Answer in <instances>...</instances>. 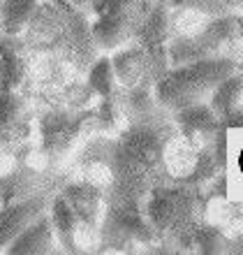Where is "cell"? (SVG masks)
I'll return each mask as SVG.
<instances>
[{"label":"cell","mask_w":243,"mask_h":255,"mask_svg":"<svg viewBox=\"0 0 243 255\" xmlns=\"http://www.w3.org/2000/svg\"><path fill=\"white\" fill-rule=\"evenodd\" d=\"M49 211H51L49 221H51V228H54L58 246L65 253H77L79 251V218H77V214L68 204V200L58 193L51 200Z\"/></svg>","instance_id":"8fae6325"},{"label":"cell","mask_w":243,"mask_h":255,"mask_svg":"<svg viewBox=\"0 0 243 255\" xmlns=\"http://www.w3.org/2000/svg\"><path fill=\"white\" fill-rule=\"evenodd\" d=\"M47 209V195L44 193H30L16 202H9L0 207V251L7 249V244L33 223L37 216L44 214Z\"/></svg>","instance_id":"9c48e42d"},{"label":"cell","mask_w":243,"mask_h":255,"mask_svg":"<svg viewBox=\"0 0 243 255\" xmlns=\"http://www.w3.org/2000/svg\"><path fill=\"white\" fill-rule=\"evenodd\" d=\"M26 77V63L19 51L0 42V91H16Z\"/></svg>","instance_id":"9a60e30c"},{"label":"cell","mask_w":243,"mask_h":255,"mask_svg":"<svg viewBox=\"0 0 243 255\" xmlns=\"http://www.w3.org/2000/svg\"><path fill=\"white\" fill-rule=\"evenodd\" d=\"M220 128L227 130V128H243V105H239L237 109H232L230 114H225L220 119Z\"/></svg>","instance_id":"ffe728a7"},{"label":"cell","mask_w":243,"mask_h":255,"mask_svg":"<svg viewBox=\"0 0 243 255\" xmlns=\"http://www.w3.org/2000/svg\"><path fill=\"white\" fill-rule=\"evenodd\" d=\"M111 67H114L116 86L125 88V91H135V88L146 86L151 77V65L146 58V51L137 40L123 44V47L111 51Z\"/></svg>","instance_id":"ba28073f"},{"label":"cell","mask_w":243,"mask_h":255,"mask_svg":"<svg viewBox=\"0 0 243 255\" xmlns=\"http://www.w3.org/2000/svg\"><path fill=\"white\" fill-rule=\"evenodd\" d=\"M225 5H234V7H239L241 5V0H223Z\"/></svg>","instance_id":"7402d4cb"},{"label":"cell","mask_w":243,"mask_h":255,"mask_svg":"<svg viewBox=\"0 0 243 255\" xmlns=\"http://www.w3.org/2000/svg\"><path fill=\"white\" fill-rule=\"evenodd\" d=\"M209 107L213 109V114L218 119H223L225 114H230L232 109H237L239 105H243V77L239 70H234L232 74H227L220 84H218L209 95Z\"/></svg>","instance_id":"7c38bea8"},{"label":"cell","mask_w":243,"mask_h":255,"mask_svg":"<svg viewBox=\"0 0 243 255\" xmlns=\"http://www.w3.org/2000/svg\"><path fill=\"white\" fill-rule=\"evenodd\" d=\"M192 246L199 249L202 253H225V251H230L232 244L227 242V237L218 228L195 225V230H192Z\"/></svg>","instance_id":"e0dca14e"},{"label":"cell","mask_w":243,"mask_h":255,"mask_svg":"<svg viewBox=\"0 0 243 255\" xmlns=\"http://www.w3.org/2000/svg\"><path fill=\"white\" fill-rule=\"evenodd\" d=\"M146 14H100L90 23V37L95 47L104 51L114 49L137 40V30L142 26Z\"/></svg>","instance_id":"8992f818"},{"label":"cell","mask_w":243,"mask_h":255,"mask_svg":"<svg viewBox=\"0 0 243 255\" xmlns=\"http://www.w3.org/2000/svg\"><path fill=\"white\" fill-rule=\"evenodd\" d=\"M171 9H183V12H195L204 16H216V14L227 12V5L223 0H167Z\"/></svg>","instance_id":"d6986e66"},{"label":"cell","mask_w":243,"mask_h":255,"mask_svg":"<svg viewBox=\"0 0 243 255\" xmlns=\"http://www.w3.org/2000/svg\"><path fill=\"white\" fill-rule=\"evenodd\" d=\"M171 130L153 109L137 114V121L121 134L109 153V169L114 176L111 204H137L153 186L160 183L164 167V146Z\"/></svg>","instance_id":"6da1fadb"},{"label":"cell","mask_w":243,"mask_h":255,"mask_svg":"<svg viewBox=\"0 0 243 255\" xmlns=\"http://www.w3.org/2000/svg\"><path fill=\"white\" fill-rule=\"evenodd\" d=\"M40 0H0V23L7 37H16L28 28Z\"/></svg>","instance_id":"5bb4252c"},{"label":"cell","mask_w":243,"mask_h":255,"mask_svg":"<svg viewBox=\"0 0 243 255\" xmlns=\"http://www.w3.org/2000/svg\"><path fill=\"white\" fill-rule=\"evenodd\" d=\"M237 70L241 72V77H243V58H241V63H237Z\"/></svg>","instance_id":"603a6c76"},{"label":"cell","mask_w":243,"mask_h":255,"mask_svg":"<svg viewBox=\"0 0 243 255\" xmlns=\"http://www.w3.org/2000/svg\"><path fill=\"white\" fill-rule=\"evenodd\" d=\"M58 242H56L54 228L47 214L37 216L33 223H28L12 242L7 244L5 253L9 255H47L54 253Z\"/></svg>","instance_id":"30bf717a"},{"label":"cell","mask_w":243,"mask_h":255,"mask_svg":"<svg viewBox=\"0 0 243 255\" xmlns=\"http://www.w3.org/2000/svg\"><path fill=\"white\" fill-rule=\"evenodd\" d=\"M88 88L102 100L116 95V77L109 56H100L93 61L90 70H88Z\"/></svg>","instance_id":"2e32d148"},{"label":"cell","mask_w":243,"mask_h":255,"mask_svg":"<svg viewBox=\"0 0 243 255\" xmlns=\"http://www.w3.org/2000/svg\"><path fill=\"white\" fill-rule=\"evenodd\" d=\"M61 195L68 200V204L79 218V235L81 232L97 235L100 232L102 211H104V193L100 190V186L88 181L68 183Z\"/></svg>","instance_id":"5b68a950"},{"label":"cell","mask_w":243,"mask_h":255,"mask_svg":"<svg viewBox=\"0 0 243 255\" xmlns=\"http://www.w3.org/2000/svg\"><path fill=\"white\" fill-rule=\"evenodd\" d=\"M234 70H237V61L225 54L167 67L156 79L153 98L162 109L174 114L188 105L206 102L211 91Z\"/></svg>","instance_id":"7a4b0ae2"},{"label":"cell","mask_w":243,"mask_h":255,"mask_svg":"<svg viewBox=\"0 0 243 255\" xmlns=\"http://www.w3.org/2000/svg\"><path fill=\"white\" fill-rule=\"evenodd\" d=\"M239 7H241V12H243V0H241V5H239Z\"/></svg>","instance_id":"cb8c5ba5"},{"label":"cell","mask_w":243,"mask_h":255,"mask_svg":"<svg viewBox=\"0 0 243 255\" xmlns=\"http://www.w3.org/2000/svg\"><path fill=\"white\" fill-rule=\"evenodd\" d=\"M23 130V100L16 91H0V144H12Z\"/></svg>","instance_id":"4fadbf2b"},{"label":"cell","mask_w":243,"mask_h":255,"mask_svg":"<svg viewBox=\"0 0 243 255\" xmlns=\"http://www.w3.org/2000/svg\"><path fill=\"white\" fill-rule=\"evenodd\" d=\"M142 211L156 237L174 239L181 246H192L197 221V193L185 183H158L146 193Z\"/></svg>","instance_id":"3957f363"},{"label":"cell","mask_w":243,"mask_h":255,"mask_svg":"<svg viewBox=\"0 0 243 255\" xmlns=\"http://www.w3.org/2000/svg\"><path fill=\"white\" fill-rule=\"evenodd\" d=\"M93 2V0H70V5L72 7H88Z\"/></svg>","instance_id":"44dd1931"},{"label":"cell","mask_w":243,"mask_h":255,"mask_svg":"<svg viewBox=\"0 0 243 255\" xmlns=\"http://www.w3.org/2000/svg\"><path fill=\"white\" fill-rule=\"evenodd\" d=\"M169 37H171V9H169V5H153L144 16L139 30H137V42L146 51L153 79H158L169 67L167 63Z\"/></svg>","instance_id":"277c9868"},{"label":"cell","mask_w":243,"mask_h":255,"mask_svg":"<svg viewBox=\"0 0 243 255\" xmlns=\"http://www.w3.org/2000/svg\"><path fill=\"white\" fill-rule=\"evenodd\" d=\"M97 119V112L93 114H47L42 119V141H44V151L51 155L65 153L72 144L77 141L83 130Z\"/></svg>","instance_id":"52a82bcc"},{"label":"cell","mask_w":243,"mask_h":255,"mask_svg":"<svg viewBox=\"0 0 243 255\" xmlns=\"http://www.w3.org/2000/svg\"><path fill=\"white\" fill-rule=\"evenodd\" d=\"M95 16L100 14H146L151 9L146 0H93L90 2Z\"/></svg>","instance_id":"ac0fdd59"}]
</instances>
